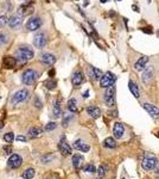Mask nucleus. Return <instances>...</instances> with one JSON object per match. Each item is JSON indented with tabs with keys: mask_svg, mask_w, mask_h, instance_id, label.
<instances>
[{
	"mask_svg": "<svg viewBox=\"0 0 159 179\" xmlns=\"http://www.w3.org/2000/svg\"><path fill=\"white\" fill-rule=\"evenodd\" d=\"M16 56L20 62H26V61H30L31 59H33L35 53H33L32 48L24 46V47H20L19 49L16 50Z\"/></svg>",
	"mask_w": 159,
	"mask_h": 179,
	"instance_id": "f257e3e1",
	"label": "nucleus"
},
{
	"mask_svg": "<svg viewBox=\"0 0 159 179\" xmlns=\"http://www.w3.org/2000/svg\"><path fill=\"white\" fill-rule=\"evenodd\" d=\"M38 72L35 71V69H32V68H29L26 69L24 73H23L21 75V81L24 83L25 85H32V84H35L38 79Z\"/></svg>",
	"mask_w": 159,
	"mask_h": 179,
	"instance_id": "f03ea898",
	"label": "nucleus"
},
{
	"mask_svg": "<svg viewBox=\"0 0 159 179\" xmlns=\"http://www.w3.org/2000/svg\"><path fill=\"white\" fill-rule=\"evenodd\" d=\"M103 102L107 106H114L115 105V86L114 85L107 87L105 96H103Z\"/></svg>",
	"mask_w": 159,
	"mask_h": 179,
	"instance_id": "7ed1b4c3",
	"label": "nucleus"
},
{
	"mask_svg": "<svg viewBox=\"0 0 159 179\" xmlns=\"http://www.w3.org/2000/svg\"><path fill=\"white\" fill-rule=\"evenodd\" d=\"M115 80H117V75L113 74L112 72H107L105 74H102L101 79H100V86L103 88H107L112 85H114Z\"/></svg>",
	"mask_w": 159,
	"mask_h": 179,
	"instance_id": "20e7f679",
	"label": "nucleus"
},
{
	"mask_svg": "<svg viewBox=\"0 0 159 179\" xmlns=\"http://www.w3.org/2000/svg\"><path fill=\"white\" fill-rule=\"evenodd\" d=\"M158 165V160L157 158H154L153 155H150V154H147L144 156V159L141 161V166H143V169L146 170V171H149V170H153L154 167H157Z\"/></svg>",
	"mask_w": 159,
	"mask_h": 179,
	"instance_id": "39448f33",
	"label": "nucleus"
},
{
	"mask_svg": "<svg viewBox=\"0 0 159 179\" xmlns=\"http://www.w3.org/2000/svg\"><path fill=\"white\" fill-rule=\"evenodd\" d=\"M29 98V91L25 88H23V90H19V91H17L13 97H12V104H19V103H23V102H25V100Z\"/></svg>",
	"mask_w": 159,
	"mask_h": 179,
	"instance_id": "423d86ee",
	"label": "nucleus"
},
{
	"mask_svg": "<svg viewBox=\"0 0 159 179\" xmlns=\"http://www.w3.org/2000/svg\"><path fill=\"white\" fill-rule=\"evenodd\" d=\"M47 43H48V37L45 35V32H42V31L38 32L35 36V38H33V44L37 48H44L47 46Z\"/></svg>",
	"mask_w": 159,
	"mask_h": 179,
	"instance_id": "0eeeda50",
	"label": "nucleus"
},
{
	"mask_svg": "<svg viewBox=\"0 0 159 179\" xmlns=\"http://www.w3.org/2000/svg\"><path fill=\"white\" fill-rule=\"evenodd\" d=\"M26 29L30 31H36L42 26V19L39 17H32L26 22Z\"/></svg>",
	"mask_w": 159,
	"mask_h": 179,
	"instance_id": "6e6552de",
	"label": "nucleus"
},
{
	"mask_svg": "<svg viewBox=\"0 0 159 179\" xmlns=\"http://www.w3.org/2000/svg\"><path fill=\"white\" fill-rule=\"evenodd\" d=\"M21 164H23V158L18 154H12L8 158V161H7V166L10 167V169H13V170L20 167Z\"/></svg>",
	"mask_w": 159,
	"mask_h": 179,
	"instance_id": "1a4fd4ad",
	"label": "nucleus"
},
{
	"mask_svg": "<svg viewBox=\"0 0 159 179\" xmlns=\"http://www.w3.org/2000/svg\"><path fill=\"white\" fill-rule=\"evenodd\" d=\"M58 149H60V152H61L64 156L71 154V147H70V144L66 142L65 136H62V139H61V141H60V143H58Z\"/></svg>",
	"mask_w": 159,
	"mask_h": 179,
	"instance_id": "9d476101",
	"label": "nucleus"
},
{
	"mask_svg": "<svg viewBox=\"0 0 159 179\" xmlns=\"http://www.w3.org/2000/svg\"><path fill=\"white\" fill-rule=\"evenodd\" d=\"M21 23H23V19H21V17H20V16H18V15H14V16H11V17L8 18V23H7V24L10 25V28H11V29L17 30L18 28H20Z\"/></svg>",
	"mask_w": 159,
	"mask_h": 179,
	"instance_id": "9b49d317",
	"label": "nucleus"
},
{
	"mask_svg": "<svg viewBox=\"0 0 159 179\" xmlns=\"http://www.w3.org/2000/svg\"><path fill=\"white\" fill-rule=\"evenodd\" d=\"M143 108L146 110L147 114L151 115V117H153V118L159 117V109L156 105H152L150 103H145V104H143Z\"/></svg>",
	"mask_w": 159,
	"mask_h": 179,
	"instance_id": "f8f14e48",
	"label": "nucleus"
},
{
	"mask_svg": "<svg viewBox=\"0 0 159 179\" xmlns=\"http://www.w3.org/2000/svg\"><path fill=\"white\" fill-rule=\"evenodd\" d=\"M33 6L32 5H29V4H24V5H21L19 6L18 8V16L20 17H25V16H30L33 13Z\"/></svg>",
	"mask_w": 159,
	"mask_h": 179,
	"instance_id": "ddd939ff",
	"label": "nucleus"
},
{
	"mask_svg": "<svg viewBox=\"0 0 159 179\" xmlns=\"http://www.w3.org/2000/svg\"><path fill=\"white\" fill-rule=\"evenodd\" d=\"M40 61L44 63V65H48V66H51L56 62V58L55 55L50 54V53H44L40 55Z\"/></svg>",
	"mask_w": 159,
	"mask_h": 179,
	"instance_id": "4468645a",
	"label": "nucleus"
},
{
	"mask_svg": "<svg viewBox=\"0 0 159 179\" xmlns=\"http://www.w3.org/2000/svg\"><path fill=\"white\" fill-rule=\"evenodd\" d=\"M17 65V59L13 56H4L3 59V66L5 67L6 69H11V68H14Z\"/></svg>",
	"mask_w": 159,
	"mask_h": 179,
	"instance_id": "2eb2a0df",
	"label": "nucleus"
},
{
	"mask_svg": "<svg viewBox=\"0 0 159 179\" xmlns=\"http://www.w3.org/2000/svg\"><path fill=\"white\" fill-rule=\"evenodd\" d=\"M88 75L92 78L93 80H100L101 76H102V72H101V69L96 68V67H92V66H90L89 68H88Z\"/></svg>",
	"mask_w": 159,
	"mask_h": 179,
	"instance_id": "dca6fc26",
	"label": "nucleus"
},
{
	"mask_svg": "<svg viewBox=\"0 0 159 179\" xmlns=\"http://www.w3.org/2000/svg\"><path fill=\"white\" fill-rule=\"evenodd\" d=\"M123 133H125V128L122 126V123L117 122L114 124V127H113V134H114V137L115 139H121L122 135H123Z\"/></svg>",
	"mask_w": 159,
	"mask_h": 179,
	"instance_id": "f3484780",
	"label": "nucleus"
},
{
	"mask_svg": "<svg viewBox=\"0 0 159 179\" xmlns=\"http://www.w3.org/2000/svg\"><path fill=\"white\" fill-rule=\"evenodd\" d=\"M146 69H144V73H143V83H149L152 78H153V67L152 66H149V67H145Z\"/></svg>",
	"mask_w": 159,
	"mask_h": 179,
	"instance_id": "a211bd4d",
	"label": "nucleus"
},
{
	"mask_svg": "<svg viewBox=\"0 0 159 179\" xmlns=\"http://www.w3.org/2000/svg\"><path fill=\"white\" fill-rule=\"evenodd\" d=\"M147 62H149V56H141L137 62L134 63V69L135 71H144Z\"/></svg>",
	"mask_w": 159,
	"mask_h": 179,
	"instance_id": "6ab92c4d",
	"label": "nucleus"
},
{
	"mask_svg": "<svg viewBox=\"0 0 159 179\" xmlns=\"http://www.w3.org/2000/svg\"><path fill=\"white\" fill-rule=\"evenodd\" d=\"M74 148L77 149V151H80V152H83V153L89 152V149H90V147L88 146L87 143H84L82 140H76L74 142Z\"/></svg>",
	"mask_w": 159,
	"mask_h": 179,
	"instance_id": "aec40b11",
	"label": "nucleus"
},
{
	"mask_svg": "<svg viewBox=\"0 0 159 179\" xmlns=\"http://www.w3.org/2000/svg\"><path fill=\"white\" fill-rule=\"evenodd\" d=\"M71 83L74 86H80L83 83V73L81 71H77L74 73L73 78H71Z\"/></svg>",
	"mask_w": 159,
	"mask_h": 179,
	"instance_id": "412c9836",
	"label": "nucleus"
},
{
	"mask_svg": "<svg viewBox=\"0 0 159 179\" xmlns=\"http://www.w3.org/2000/svg\"><path fill=\"white\" fill-rule=\"evenodd\" d=\"M87 112L92 118H99L101 116V110L97 106H88L87 108Z\"/></svg>",
	"mask_w": 159,
	"mask_h": 179,
	"instance_id": "4be33fe9",
	"label": "nucleus"
},
{
	"mask_svg": "<svg viewBox=\"0 0 159 179\" xmlns=\"http://www.w3.org/2000/svg\"><path fill=\"white\" fill-rule=\"evenodd\" d=\"M128 88H130V91L132 92V94L135 97V98H139L140 97V92H139V87L137 86V84H134L132 80L128 81Z\"/></svg>",
	"mask_w": 159,
	"mask_h": 179,
	"instance_id": "5701e85b",
	"label": "nucleus"
},
{
	"mask_svg": "<svg viewBox=\"0 0 159 179\" xmlns=\"http://www.w3.org/2000/svg\"><path fill=\"white\" fill-rule=\"evenodd\" d=\"M82 162H83V156H81V155H74L73 156V165L76 170H78L80 167L82 166Z\"/></svg>",
	"mask_w": 159,
	"mask_h": 179,
	"instance_id": "b1692460",
	"label": "nucleus"
},
{
	"mask_svg": "<svg viewBox=\"0 0 159 179\" xmlns=\"http://www.w3.org/2000/svg\"><path fill=\"white\" fill-rule=\"evenodd\" d=\"M68 109L70 110V112H77V102L75 98H70L68 100Z\"/></svg>",
	"mask_w": 159,
	"mask_h": 179,
	"instance_id": "393cba45",
	"label": "nucleus"
},
{
	"mask_svg": "<svg viewBox=\"0 0 159 179\" xmlns=\"http://www.w3.org/2000/svg\"><path fill=\"white\" fill-rule=\"evenodd\" d=\"M103 147H106V148H115L117 147V141L113 137H107L103 141Z\"/></svg>",
	"mask_w": 159,
	"mask_h": 179,
	"instance_id": "a878e982",
	"label": "nucleus"
},
{
	"mask_svg": "<svg viewBox=\"0 0 159 179\" xmlns=\"http://www.w3.org/2000/svg\"><path fill=\"white\" fill-rule=\"evenodd\" d=\"M40 134H42V129L40 128L32 127V128L29 129V135L31 137H38V136H40Z\"/></svg>",
	"mask_w": 159,
	"mask_h": 179,
	"instance_id": "bb28decb",
	"label": "nucleus"
},
{
	"mask_svg": "<svg viewBox=\"0 0 159 179\" xmlns=\"http://www.w3.org/2000/svg\"><path fill=\"white\" fill-rule=\"evenodd\" d=\"M35 174H36L35 170L33 169H27V170H25L24 172H23V178L24 179H32L33 177H35Z\"/></svg>",
	"mask_w": 159,
	"mask_h": 179,
	"instance_id": "cd10ccee",
	"label": "nucleus"
},
{
	"mask_svg": "<svg viewBox=\"0 0 159 179\" xmlns=\"http://www.w3.org/2000/svg\"><path fill=\"white\" fill-rule=\"evenodd\" d=\"M61 114H62L61 104H60V102H56L55 103V106H53V116L58 118V117H61Z\"/></svg>",
	"mask_w": 159,
	"mask_h": 179,
	"instance_id": "c85d7f7f",
	"label": "nucleus"
},
{
	"mask_svg": "<svg viewBox=\"0 0 159 179\" xmlns=\"http://www.w3.org/2000/svg\"><path fill=\"white\" fill-rule=\"evenodd\" d=\"M107 171H108L107 165H101V166H99V170H97V174H99V177L102 178V177H103V176L106 174Z\"/></svg>",
	"mask_w": 159,
	"mask_h": 179,
	"instance_id": "c756f323",
	"label": "nucleus"
},
{
	"mask_svg": "<svg viewBox=\"0 0 159 179\" xmlns=\"http://www.w3.org/2000/svg\"><path fill=\"white\" fill-rule=\"evenodd\" d=\"M83 171L87 172V173H95L96 172V169H95V166L93 164H88L83 167Z\"/></svg>",
	"mask_w": 159,
	"mask_h": 179,
	"instance_id": "7c9ffc66",
	"label": "nucleus"
},
{
	"mask_svg": "<svg viewBox=\"0 0 159 179\" xmlns=\"http://www.w3.org/2000/svg\"><path fill=\"white\" fill-rule=\"evenodd\" d=\"M4 140L7 143H12L14 141V134L13 133H6L4 135Z\"/></svg>",
	"mask_w": 159,
	"mask_h": 179,
	"instance_id": "2f4dec72",
	"label": "nucleus"
},
{
	"mask_svg": "<svg viewBox=\"0 0 159 179\" xmlns=\"http://www.w3.org/2000/svg\"><path fill=\"white\" fill-rule=\"evenodd\" d=\"M45 85H47V87L49 90H53L56 86H57V81H56L55 79H52V78H50V79L47 83H45Z\"/></svg>",
	"mask_w": 159,
	"mask_h": 179,
	"instance_id": "473e14b6",
	"label": "nucleus"
},
{
	"mask_svg": "<svg viewBox=\"0 0 159 179\" xmlns=\"http://www.w3.org/2000/svg\"><path fill=\"white\" fill-rule=\"evenodd\" d=\"M8 42V36L4 32H0V46H3V44H6Z\"/></svg>",
	"mask_w": 159,
	"mask_h": 179,
	"instance_id": "72a5a7b5",
	"label": "nucleus"
},
{
	"mask_svg": "<svg viewBox=\"0 0 159 179\" xmlns=\"http://www.w3.org/2000/svg\"><path fill=\"white\" fill-rule=\"evenodd\" d=\"M56 127H57V123H55V122H49L47 126H45V130L47 131H51L53 129H56Z\"/></svg>",
	"mask_w": 159,
	"mask_h": 179,
	"instance_id": "f704fd0d",
	"label": "nucleus"
},
{
	"mask_svg": "<svg viewBox=\"0 0 159 179\" xmlns=\"http://www.w3.org/2000/svg\"><path fill=\"white\" fill-rule=\"evenodd\" d=\"M7 23H8V18L5 15L0 16V28H4L5 25H7Z\"/></svg>",
	"mask_w": 159,
	"mask_h": 179,
	"instance_id": "c9c22d12",
	"label": "nucleus"
},
{
	"mask_svg": "<svg viewBox=\"0 0 159 179\" xmlns=\"http://www.w3.org/2000/svg\"><path fill=\"white\" fill-rule=\"evenodd\" d=\"M14 139H16L18 142H19V141H20V142H25V141H26V137H25V136H23V135H18V136L14 137Z\"/></svg>",
	"mask_w": 159,
	"mask_h": 179,
	"instance_id": "e433bc0d",
	"label": "nucleus"
},
{
	"mask_svg": "<svg viewBox=\"0 0 159 179\" xmlns=\"http://www.w3.org/2000/svg\"><path fill=\"white\" fill-rule=\"evenodd\" d=\"M35 106H36V108H42V103H40V100H39L38 98L35 99Z\"/></svg>",
	"mask_w": 159,
	"mask_h": 179,
	"instance_id": "4c0bfd02",
	"label": "nucleus"
},
{
	"mask_svg": "<svg viewBox=\"0 0 159 179\" xmlns=\"http://www.w3.org/2000/svg\"><path fill=\"white\" fill-rule=\"evenodd\" d=\"M143 31H144V32H147V33H150V35L153 32V31L151 30V28H150V26H149V28H144V29H143Z\"/></svg>",
	"mask_w": 159,
	"mask_h": 179,
	"instance_id": "58836bf2",
	"label": "nucleus"
},
{
	"mask_svg": "<svg viewBox=\"0 0 159 179\" xmlns=\"http://www.w3.org/2000/svg\"><path fill=\"white\" fill-rule=\"evenodd\" d=\"M52 158H53L52 155H49V156H44V158L42 159V161H43V162H45V161H47V160L49 161V160H50V159H52Z\"/></svg>",
	"mask_w": 159,
	"mask_h": 179,
	"instance_id": "ea45409f",
	"label": "nucleus"
},
{
	"mask_svg": "<svg viewBox=\"0 0 159 179\" xmlns=\"http://www.w3.org/2000/svg\"><path fill=\"white\" fill-rule=\"evenodd\" d=\"M53 75H55V69L52 68V69L49 71V76H50V78H53Z\"/></svg>",
	"mask_w": 159,
	"mask_h": 179,
	"instance_id": "a19ab883",
	"label": "nucleus"
},
{
	"mask_svg": "<svg viewBox=\"0 0 159 179\" xmlns=\"http://www.w3.org/2000/svg\"><path fill=\"white\" fill-rule=\"evenodd\" d=\"M4 152H5V154H10L11 153V147H5Z\"/></svg>",
	"mask_w": 159,
	"mask_h": 179,
	"instance_id": "79ce46f5",
	"label": "nucleus"
},
{
	"mask_svg": "<svg viewBox=\"0 0 159 179\" xmlns=\"http://www.w3.org/2000/svg\"><path fill=\"white\" fill-rule=\"evenodd\" d=\"M89 97V90H87V91L83 93V98H88Z\"/></svg>",
	"mask_w": 159,
	"mask_h": 179,
	"instance_id": "37998d69",
	"label": "nucleus"
},
{
	"mask_svg": "<svg viewBox=\"0 0 159 179\" xmlns=\"http://www.w3.org/2000/svg\"><path fill=\"white\" fill-rule=\"evenodd\" d=\"M3 128H4V123L0 121V130H3Z\"/></svg>",
	"mask_w": 159,
	"mask_h": 179,
	"instance_id": "c03bdc74",
	"label": "nucleus"
},
{
	"mask_svg": "<svg viewBox=\"0 0 159 179\" xmlns=\"http://www.w3.org/2000/svg\"><path fill=\"white\" fill-rule=\"evenodd\" d=\"M100 1H101V3H102V4H105V3H106V1H107V0H100Z\"/></svg>",
	"mask_w": 159,
	"mask_h": 179,
	"instance_id": "a18cd8bd",
	"label": "nucleus"
},
{
	"mask_svg": "<svg viewBox=\"0 0 159 179\" xmlns=\"http://www.w3.org/2000/svg\"><path fill=\"white\" fill-rule=\"evenodd\" d=\"M156 172H157V174H158V176H159V169H158V170H157V171H156Z\"/></svg>",
	"mask_w": 159,
	"mask_h": 179,
	"instance_id": "49530a36",
	"label": "nucleus"
},
{
	"mask_svg": "<svg viewBox=\"0 0 159 179\" xmlns=\"http://www.w3.org/2000/svg\"><path fill=\"white\" fill-rule=\"evenodd\" d=\"M96 179H102V178H100V177H99V178H96Z\"/></svg>",
	"mask_w": 159,
	"mask_h": 179,
	"instance_id": "de8ad7c7",
	"label": "nucleus"
},
{
	"mask_svg": "<svg viewBox=\"0 0 159 179\" xmlns=\"http://www.w3.org/2000/svg\"><path fill=\"white\" fill-rule=\"evenodd\" d=\"M0 99H1V96H0Z\"/></svg>",
	"mask_w": 159,
	"mask_h": 179,
	"instance_id": "09e8293b",
	"label": "nucleus"
},
{
	"mask_svg": "<svg viewBox=\"0 0 159 179\" xmlns=\"http://www.w3.org/2000/svg\"><path fill=\"white\" fill-rule=\"evenodd\" d=\"M118 1H120V0H118Z\"/></svg>",
	"mask_w": 159,
	"mask_h": 179,
	"instance_id": "8fccbe9b",
	"label": "nucleus"
}]
</instances>
